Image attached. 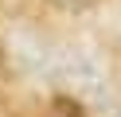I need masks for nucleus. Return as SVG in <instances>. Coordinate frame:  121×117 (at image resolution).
Instances as JSON below:
<instances>
[{"mask_svg": "<svg viewBox=\"0 0 121 117\" xmlns=\"http://www.w3.org/2000/svg\"><path fill=\"white\" fill-rule=\"evenodd\" d=\"M55 82H59V90L70 101H78V105L105 101V78H102V70L90 59H78V55H74V59H63L55 66Z\"/></svg>", "mask_w": 121, "mask_h": 117, "instance_id": "f257e3e1", "label": "nucleus"}, {"mask_svg": "<svg viewBox=\"0 0 121 117\" xmlns=\"http://www.w3.org/2000/svg\"><path fill=\"white\" fill-rule=\"evenodd\" d=\"M51 4H59V8H90L94 0H51Z\"/></svg>", "mask_w": 121, "mask_h": 117, "instance_id": "f03ea898", "label": "nucleus"}]
</instances>
